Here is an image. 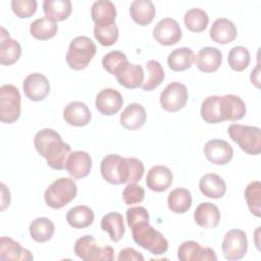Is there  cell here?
<instances>
[{
	"instance_id": "1",
	"label": "cell",
	"mask_w": 261,
	"mask_h": 261,
	"mask_svg": "<svg viewBox=\"0 0 261 261\" xmlns=\"http://www.w3.org/2000/svg\"><path fill=\"white\" fill-rule=\"evenodd\" d=\"M101 174L111 185L139 181L145 171L143 162L135 157H121L117 154L105 156L101 161Z\"/></svg>"
},
{
	"instance_id": "2",
	"label": "cell",
	"mask_w": 261,
	"mask_h": 261,
	"mask_svg": "<svg viewBox=\"0 0 261 261\" xmlns=\"http://www.w3.org/2000/svg\"><path fill=\"white\" fill-rule=\"evenodd\" d=\"M36 151L47 160L48 165L56 170H62L71 153V147L63 142L61 136L54 129L44 128L39 130L34 138Z\"/></svg>"
},
{
	"instance_id": "3",
	"label": "cell",
	"mask_w": 261,
	"mask_h": 261,
	"mask_svg": "<svg viewBox=\"0 0 261 261\" xmlns=\"http://www.w3.org/2000/svg\"><path fill=\"white\" fill-rule=\"evenodd\" d=\"M130 229L134 242L151 254L158 256L167 251L168 241L149 223V220L140 221L133 225Z\"/></svg>"
},
{
	"instance_id": "4",
	"label": "cell",
	"mask_w": 261,
	"mask_h": 261,
	"mask_svg": "<svg viewBox=\"0 0 261 261\" xmlns=\"http://www.w3.org/2000/svg\"><path fill=\"white\" fill-rule=\"evenodd\" d=\"M97 52L96 44L86 36H79L71 40L67 53L66 62L74 70L86 68Z\"/></svg>"
},
{
	"instance_id": "5",
	"label": "cell",
	"mask_w": 261,
	"mask_h": 261,
	"mask_svg": "<svg viewBox=\"0 0 261 261\" xmlns=\"http://www.w3.org/2000/svg\"><path fill=\"white\" fill-rule=\"evenodd\" d=\"M77 194V186L73 179L60 177L54 180L45 191L44 200L53 209H60L69 204Z\"/></svg>"
},
{
	"instance_id": "6",
	"label": "cell",
	"mask_w": 261,
	"mask_h": 261,
	"mask_svg": "<svg viewBox=\"0 0 261 261\" xmlns=\"http://www.w3.org/2000/svg\"><path fill=\"white\" fill-rule=\"evenodd\" d=\"M227 133L230 139L249 155H259L261 152V130L256 126L232 123Z\"/></svg>"
},
{
	"instance_id": "7",
	"label": "cell",
	"mask_w": 261,
	"mask_h": 261,
	"mask_svg": "<svg viewBox=\"0 0 261 261\" xmlns=\"http://www.w3.org/2000/svg\"><path fill=\"white\" fill-rule=\"evenodd\" d=\"M75 255L84 261H111L114 258L113 249L110 246H101L91 234L79 238L74 244Z\"/></svg>"
},
{
	"instance_id": "8",
	"label": "cell",
	"mask_w": 261,
	"mask_h": 261,
	"mask_svg": "<svg viewBox=\"0 0 261 261\" xmlns=\"http://www.w3.org/2000/svg\"><path fill=\"white\" fill-rule=\"evenodd\" d=\"M21 96L18 89L11 85L5 84L0 88V120L3 123H13L21 111Z\"/></svg>"
},
{
	"instance_id": "9",
	"label": "cell",
	"mask_w": 261,
	"mask_h": 261,
	"mask_svg": "<svg viewBox=\"0 0 261 261\" xmlns=\"http://www.w3.org/2000/svg\"><path fill=\"white\" fill-rule=\"evenodd\" d=\"M223 256L228 261L240 260L245 257L248 251V239L245 231L231 229L223 238L221 245Z\"/></svg>"
},
{
	"instance_id": "10",
	"label": "cell",
	"mask_w": 261,
	"mask_h": 261,
	"mask_svg": "<svg viewBox=\"0 0 261 261\" xmlns=\"http://www.w3.org/2000/svg\"><path fill=\"white\" fill-rule=\"evenodd\" d=\"M188 90L179 82H171L160 94L161 107L169 112H175L182 109L188 101Z\"/></svg>"
},
{
	"instance_id": "11",
	"label": "cell",
	"mask_w": 261,
	"mask_h": 261,
	"mask_svg": "<svg viewBox=\"0 0 261 261\" xmlns=\"http://www.w3.org/2000/svg\"><path fill=\"white\" fill-rule=\"evenodd\" d=\"M155 40L163 46H171L180 41L182 31L178 22L170 17L162 18L153 30Z\"/></svg>"
},
{
	"instance_id": "12",
	"label": "cell",
	"mask_w": 261,
	"mask_h": 261,
	"mask_svg": "<svg viewBox=\"0 0 261 261\" xmlns=\"http://www.w3.org/2000/svg\"><path fill=\"white\" fill-rule=\"evenodd\" d=\"M177 258L180 261H216L217 257L213 249L203 247L195 241L184 242L177 250Z\"/></svg>"
},
{
	"instance_id": "13",
	"label": "cell",
	"mask_w": 261,
	"mask_h": 261,
	"mask_svg": "<svg viewBox=\"0 0 261 261\" xmlns=\"http://www.w3.org/2000/svg\"><path fill=\"white\" fill-rule=\"evenodd\" d=\"M22 87L27 98L35 102L44 100L49 95L51 90L48 79L39 72L29 74L24 79Z\"/></svg>"
},
{
	"instance_id": "14",
	"label": "cell",
	"mask_w": 261,
	"mask_h": 261,
	"mask_svg": "<svg viewBox=\"0 0 261 261\" xmlns=\"http://www.w3.org/2000/svg\"><path fill=\"white\" fill-rule=\"evenodd\" d=\"M204 154L211 163L225 165L232 159L233 149L231 145L224 140L212 139L205 144Z\"/></svg>"
},
{
	"instance_id": "15",
	"label": "cell",
	"mask_w": 261,
	"mask_h": 261,
	"mask_svg": "<svg viewBox=\"0 0 261 261\" xmlns=\"http://www.w3.org/2000/svg\"><path fill=\"white\" fill-rule=\"evenodd\" d=\"M122 104L123 98L121 94L112 88L103 89L96 96V108L103 115L109 116L117 113L122 107Z\"/></svg>"
},
{
	"instance_id": "16",
	"label": "cell",
	"mask_w": 261,
	"mask_h": 261,
	"mask_svg": "<svg viewBox=\"0 0 261 261\" xmlns=\"http://www.w3.org/2000/svg\"><path fill=\"white\" fill-rule=\"evenodd\" d=\"M65 168L72 178L82 179L91 171L92 158L84 151L71 152L67 158Z\"/></svg>"
},
{
	"instance_id": "17",
	"label": "cell",
	"mask_w": 261,
	"mask_h": 261,
	"mask_svg": "<svg viewBox=\"0 0 261 261\" xmlns=\"http://www.w3.org/2000/svg\"><path fill=\"white\" fill-rule=\"evenodd\" d=\"M63 118L67 124L82 127L91 121L92 114L85 103L74 101L65 106L63 110Z\"/></svg>"
},
{
	"instance_id": "18",
	"label": "cell",
	"mask_w": 261,
	"mask_h": 261,
	"mask_svg": "<svg viewBox=\"0 0 261 261\" xmlns=\"http://www.w3.org/2000/svg\"><path fill=\"white\" fill-rule=\"evenodd\" d=\"M34 256L28 249L20 246L19 243L15 242L9 237H1L0 241V260H19V261H31Z\"/></svg>"
},
{
	"instance_id": "19",
	"label": "cell",
	"mask_w": 261,
	"mask_h": 261,
	"mask_svg": "<svg viewBox=\"0 0 261 261\" xmlns=\"http://www.w3.org/2000/svg\"><path fill=\"white\" fill-rule=\"evenodd\" d=\"M173 180L171 170L164 165H155L150 168L146 177L147 187L154 192L167 190Z\"/></svg>"
},
{
	"instance_id": "20",
	"label": "cell",
	"mask_w": 261,
	"mask_h": 261,
	"mask_svg": "<svg viewBox=\"0 0 261 261\" xmlns=\"http://www.w3.org/2000/svg\"><path fill=\"white\" fill-rule=\"evenodd\" d=\"M220 107L223 121L240 120L247 111L245 102L239 96L232 94L220 96Z\"/></svg>"
},
{
	"instance_id": "21",
	"label": "cell",
	"mask_w": 261,
	"mask_h": 261,
	"mask_svg": "<svg viewBox=\"0 0 261 261\" xmlns=\"http://www.w3.org/2000/svg\"><path fill=\"white\" fill-rule=\"evenodd\" d=\"M220 211L212 203L203 202L199 204L194 212L195 222L202 228L211 229L215 228L220 221Z\"/></svg>"
},
{
	"instance_id": "22",
	"label": "cell",
	"mask_w": 261,
	"mask_h": 261,
	"mask_svg": "<svg viewBox=\"0 0 261 261\" xmlns=\"http://www.w3.org/2000/svg\"><path fill=\"white\" fill-rule=\"evenodd\" d=\"M21 55L20 44L9 37V33L2 27L0 39V63L2 65H11L15 63Z\"/></svg>"
},
{
	"instance_id": "23",
	"label": "cell",
	"mask_w": 261,
	"mask_h": 261,
	"mask_svg": "<svg viewBox=\"0 0 261 261\" xmlns=\"http://www.w3.org/2000/svg\"><path fill=\"white\" fill-rule=\"evenodd\" d=\"M222 61V53L215 47H204L195 56V63L202 72L216 71Z\"/></svg>"
},
{
	"instance_id": "24",
	"label": "cell",
	"mask_w": 261,
	"mask_h": 261,
	"mask_svg": "<svg viewBox=\"0 0 261 261\" xmlns=\"http://www.w3.org/2000/svg\"><path fill=\"white\" fill-rule=\"evenodd\" d=\"M237 34L234 23L225 17L217 18L212 23L209 32L212 41L223 45L231 43L236 39Z\"/></svg>"
},
{
	"instance_id": "25",
	"label": "cell",
	"mask_w": 261,
	"mask_h": 261,
	"mask_svg": "<svg viewBox=\"0 0 261 261\" xmlns=\"http://www.w3.org/2000/svg\"><path fill=\"white\" fill-rule=\"evenodd\" d=\"M129 14L137 24L145 27L153 21L156 8L151 0H135L130 3Z\"/></svg>"
},
{
	"instance_id": "26",
	"label": "cell",
	"mask_w": 261,
	"mask_h": 261,
	"mask_svg": "<svg viewBox=\"0 0 261 261\" xmlns=\"http://www.w3.org/2000/svg\"><path fill=\"white\" fill-rule=\"evenodd\" d=\"M199 188L205 197L211 199L222 198L226 192L225 181L216 173L204 174L199 181Z\"/></svg>"
},
{
	"instance_id": "27",
	"label": "cell",
	"mask_w": 261,
	"mask_h": 261,
	"mask_svg": "<svg viewBox=\"0 0 261 261\" xmlns=\"http://www.w3.org/2000/svg\"><path fill=\"white\" fill-rule=\"evenodd\" d=\"M147 113L145 108L138 103L128 104L120 114V124L126 129H138L145 124Z\"/></svg>"
},
{
	"instance_id": "28",
	"label": "cell",
	"mask_w": 261,
	"mask_h": 261,
	"mask_svg": "<svg viewBox=\"0 0 261 261\" xmlns=\"http://www.w3.org/2000/svg\"><path fill=\"white\" fill-rule=\"evenodd\" d=\"M101 228L103 231L109 234L112 242H119L125 232L122 215L115 211L106 213L101 219Z\"/></svg>"
},
{
	"instance_id": "29",
	"label": "cell",
	"mask_w": 261,
	"mask_h": 261,
	"mask_svg": "<svg viewBox=\"0 0 261 261\" xmlns=\"http://www.w3.org/2000/svg\"><path fill=\"white\" fill-rule=\"evenodd\" d=\"M119 85L126 89H136L144 83V69L139 64L128 63L118 74L115 75Z\"/></svg>"
},
{
	"instance_id": "30",
	"label": "cell",
	"mask_w": 261,
	"mask_h": 261,
	"mask_svg": "<svg viewBox=\"0 0 261 261\" xmlns=\"http://www.w3.org/2000/svg\"><path fill=\"white\" fill-rule=\"evenodd\" d=\"M91 17L95 24L113 23L116 18L115 5L109 0L95 1L91 8Z\"/></svg>"
},
{
	"instance_id": "31",
	"label": "cell",
	"mask_w": 261,
	"mask_h": 261,
	"mask_svg": "<svg viewBox=\"0 0 261 261\" xmlns=\"http://www.w3.org/2000/svg\"><path fill=\"white\" fill-rule=\"evenodd\" d=\"M95 218L94 211L85 205H79L69 209L66 213V220L73 228L82 229L90 226Z\"/></svg>"
},
{
	"instance_id": "32",
	"label": "cell",
	"mask_w": 261,
	"mask_h": 261,
	"mask_svg": "<svg viewBox=\"0 0 261 261\" xmlns=\"http://www.w3.org/2000/svg\"><path fill=\"white\" fill-rule=\"evenodd\" d=\"M195 62V54L192 49L181 47L173 50L167 57V64L173 71H184Z\"/></svg>"
},
{
	"instance_id": "33",
	"label": "cell",
	"mask_w": 261,
	"mask_h": 261,
	"mask_svg": "<svg viewBox=\"0 0 261 261\" xmlns=\"http://www.w3.org/2000/svg\"><path fill=\"white\" fill-rule=\"evenodd\" d=\"M167 205L171 212L182 214L187 212L192 205L191 192L186 188H176L172 190L167 197Z\"/></svg>"
},
{
	"instance_id": "34",
	"label": "cell",
	"mask_w": 261,
	"mask_h": 261,
	"mask_svg": "<svg viewBox=\"0 0 261 261\" xmlns=\"http://www.w3.org/2000/svg\"><path fill=\"white\" fill-rule=\"evenodd\" d=\"M43 10L49 18L55 21H63L69 17L72 5L69 0H45Z\"/></svg>"
},
{
	"instance_id": "35",
	"label": "cell",
	"mask_w": 261,
	"mask_h": 261,
	"mask_svg": "<svg viewBox=\"0 0 261 261\" xmlns=\"http://www.w3.org/2000/svg\"><path fill=\"white\" fill-rule=\"evenodd\" d=\"M29 231L34 241L38 243H45L53 237L55 226L49 218L38 217L31 222Z\"/></svg>"
},
{
	"instance_id": "36",
	"label": "cell",
	"mask_w": 261,
	"mask_h": 261,
	"mask_svg": "<svg viewBox=\"0 0 261 261\" xmlns=\"http://www.w3.org/2000/svg\"><path fill=\"white\" fill-rule=\"evenodd\" d=\"M58 25L55 20L49 18L48 16L40 17L33 21L30 25L31 35L37 40H48L55 36L57 33Z\"/></svg>"
},
{
	"instance_id": "37",
	"label": "cell",
	"mask_w": 261,
	"mask_h": 261,
	"mask_svg": "<svg viewBox=\"0 0 261 261\" xmlns=\"http://www.w3.org/2000/svg\"><path fill=\"white\" fill-rule=\"evenodd\" d=\"M201 117L207 123H220L223 121L220 107V96H209L201 105Z\"/></svg>"
},
{
	"instance_id": "38",
	"label": "cell",
	"mask_w": 261,
	"mask_h": 261,
	"mask_svg": "<svg viewBox=\"0 0 261 261\" xmlns=\"http://www.w3.org/2000/svg\"><path fill=\"white\" fill-rule=\"evenodd\" d=\"M184 23L191 32L199 33L204 31L209 23L207 12L201 8H191L184 15Z\"/></svg>"
},
{
	"instance_id": "39",
	"label": "cell",
	"mask_w": 261,
	"mask_h": 261,
	"mask_svg": "<svg viewBox=\"0 0 261 261\" xmlns=\"http://www.w3.org/2000/svg\"><path fill=\"white\" fill-rule=\"evenodd\" d=\"M147 77L144 80L141 88L144 91H153L164 80V71L161 64L157 60H148L146 63Z\"/></svg>"
},
{
	"instance_id": "40",
	"label": "cell",
	"mask_w": 261,
	"mask_h": 261,
	"mask_svg": "<svg viewBox=\"0 0 261 261\" xmlns=\"http://www.w3.org/2000/svg\"><path fill=\"white\" fill-rule=\"evenodd\" d=\"M248 208L252 214L257 217L261 216V182L255 180L250 182L244 193Z\"/></svg>"
},
{
	"instance_id": "41",
	"label": "cell",
	"mask_w": 261,
	"mask_h": 261,
	"mask_svg": "<svg viewBox=\"0 0 261 261\" xmlns=\"http://www.w3.org/2000/svg\"><path fill=\"white\" fill-rule=\"evenodd\" d=\"M128 63L126 55L121 51H111L105 54L102 59L104 69L112 75L118 74Z\"/></svg>"
},
{
	"instance_id": "42",
	"label": "cell",
	"mask_w": 261,
	"mask_h": 261,
	"mask_svg": "<svg viewBox=\"0 0 261 261\" xmlns=\"http://www.w3.org/2000/svg\"><path fill=\"white\" fill-rule=\"evenodd\" d=\"M118 35L119 32L115 22L95 24L94 27V36L102 46L108 47L115 44L118 39Z\"/></svg>"
},
{
	"instance_id": "43",
	"label": "cell",
	"mask_w": 261,
	"mask_h": 261,
	"mask_svg": "<svg viewBox=\"0 0 261 261\" xmlns=\"http://www.w3.org/2000/svg\"><path fill=\"white\" fill-rule=\"evenodd\" d=\"M250 60H251L250 52L246 47H243V46L233 47L229 51L228 57H227L228 65L230 66L231 69L236 71L245 70L250 64Z\"/></svg>"
},
{
	"instance_id": "44",
	"label": "cell",
	"mask_w": 261,
	"mask_h": 261,
	"mask_svg": "<svg viewBox=\"0 0 261 261\" xmlns=\"http://www.w3.org/2000/svg\"><path fill=\"white\" fill-rule=\"evenodd\" d=\"M11 9L19 18L31 17L37 10L36 0H12Z\"/></svg>"
},
{
	"instance_id": "45",
	"label": "cell",
	"mask_w": 261,
	"mask_h": 261,
	"mask_svg": "<svg viewBox=\"0 0 261 261\" xmlns=\"http://www.w3.org/2000/svg\"><path fill=\"white\" fill-rule=\"evenodd\" d=\"M145 198V190L142 186L137 185L136 182L128 184L123 192H122V199L126 205H134L141 203Z\"/></svg>"
},
{
	"instance_id": "46",
	"label": "cell",
	"mask_w": 261,
	"mask_h": 261,
	"mask_svg": "<svg viewBox=\"0 0 261 261\" xmlns=\"http://www.w3.org/2000/svg\"><path fill=\"white\" fill-rule=\"evenodd\" d=\"M149 212L144 207H130L126 210V220L129 227L144 220H149Z\"/></svg>"
},
{
	"instance_id": "47",
	"label": "cell",
	"mask_w": 261,
	"mask_h": 261,
	"mask_svg": "<svg viewBox=\"0 0 261 261\" xmlns=\"http://www.w3.org/2000/svg\"><path fill=\"white\" fill-rule=\"evenodd\" d=\"M117 260L124 261V260H135V261H143L144 257L141 253L136 251L134 248H124L122 249L117 257Z\"/></svg>"
},
{
	"instance_id": "48",
	"label": "cell",
	"mask_w": 261,
	"mask_h": 261,
	"mask_svg": "<svg viewBox=\"0 0 261 261\" xmlns=\"http://www.w3.org/2000/svg\"><path fill=\"white\" fill-rule=\"evenodd\" d=\"M1 190H2V206H1V210H4L7 206H9L10 204V193L9 190L6 189V186L4 184H1Z\"/></svg>"
},
{
	"instance_id": "49",
	"label": "cell",
	"mask_w": 261,
	"mask_h": 261,
	"mask_svg": "<svg viewBox=\"0 0 261 261\" xmlns=\"http://www.w3.org/2000/svg\"><path fill=\"white\" fill-rule=\"evenodd\" d=\"M251 81L256 85L257 88H259V65L255 68V70H252Z\"/></svg>"
}]
</instances>
